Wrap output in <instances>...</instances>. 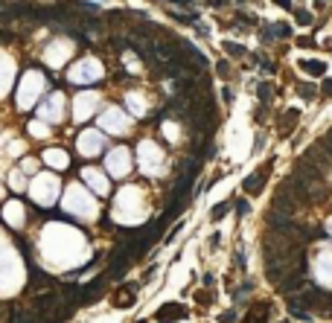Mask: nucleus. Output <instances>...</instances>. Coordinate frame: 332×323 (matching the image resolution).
Returning <instances> with one entry per match:
<instances>
[{
	"instance_id": "nucleus-1",
	"label": "nucleus",
	"mask_w": 332,
	"mask_h": 323,
	"mask_svg": "<svg viewBox=\"0 0 332 323\" xmlns=\"http://www.w3.org/2000/svg\"><path fill=\"white\" fill-rule=\"evenodd\" d=\"M268 175H271V160H268L265 166H260L254 175H248V178L242 181V189H245L248 195H260V192H262V184H265Z\"/></svg>"
},
{
	"instance_id": "nucleus-2",
	"label": "nucleus",
	"mask_w": 332,
	"mask_h": 323,
	"mask_svg": "<svg viewBox=\"0 0 332 323\" xmlns=\"http://www.w3.org/2000/svg\"><path fill=\"white\" fill-rule=\"evenodd\" d=\"M134 297H137V286L128 283V286H122V289L114 291V306L117 309H128V306H134Z\"/></svg>"
},
{
	"instance_id": "nucleus-3",
	"label": "nucleus",
	"mask_w": 332,
	"mask_h": 323,
	"mask_svg": "<svg viewBox=\"0 0 332 323\" xmlns=\"http://www.w3.org/2000/svg\"><path fill=\"white\" fill-rule=\"evenodd\" d=\"M297 119H300V111H297V108H289V111L280 117V122H277L280 137H286L289 131H295V128H297Z\"/></svg>"
},
{
	"instance_id": "nucleus-4",
	"label": "nucleus",
	"mask_w": 332,
	"mask_h": 323,
	"mask_svg": "<svg viewBox=\"0 0 332 323\" xmlns=\"http://www.w3.org/2000/svg\"><path fill=\"white\" fill-rule=\"evenodd\" d=\"M181 321V318H187V309L181 306V303H166V306H160L157 309V321Z\"/></svg>"
},
{
	"instance_id": "nucleus-5",
	"label": "nucleus",
	"mask_w": 332,
	"mask_h": 323,
	"mask_svg": "<svg viewBox=\"0 0 332 323\" xmlns=\"http://www.w3.org/2000/svg\"><path fill=\"white\" fill-rule=\"evenodd\" d=\"M268 315H271V306L268 303H254V309L242 318V323H265Z\"/></svg>"
},
{
	"instance_id": "nucleus-6",
	"label": "nucleus",
	"mask_w": 332,
	"mask_h": 323,
	"mask_svg": "<svg viewBox=\"0 0 332 323\" xmlns=\"http://www.w3.org/2000/svg\"><path fill=\"white\" fill-rule=\"evenodd\" d=\"M9 323H38L32 309H23V306H12V318Z\"/></svg>"
},
{
	"instance_id": "nucleus-7",
	"label": "nucleus",
	"mask_w": 332,
	"mask_h": 323,
	"mask_svg": "<svg viewBox=\"0 0 332 323\" xmlns=\"http://www.w3.org/2000/svg\"><path fill=\"white\" fill-rule=\"evenodd\" d=\"M297 289H303V274H300V271H297V274H289L286 283H280V291H283V294L297 291Z\"/></svg>"
},
{
	"instance_id": "nucleus-8",
	"label": "nucleus",
	"mask_w": 332,
	"mask_h": 323,
	"mask_svg": "<svg viewBox=\"0 0 332 323\" xmlns=\"http://www.w3.org/2000/svg\"><path fill=\"white\" fill-rule=\"evenodd\" d=\"M300 70H306L309 76H324V70H327V64L324 61H300Z\"/></svg>"
},
{
	"instance_id": "nucleus-9",
	"label": "nucleus",
	"mask_w": 332,
	"mask_h": 323,
	"mask_svg": "<svg viewBox=\"0 0 332 323\" xmlns=\"http://www.w3.org/2000/svg\"><path fill=\"white\" fill-rule=\"evenodd\" d=\"M271 96H274L271 85H268V82H260V85H257V99H260V105H268Z\"/></svg>"
},
{
	"instance_id": "nucleus-10",
	"label": "nucleus",
	"mask_w": 332,
	"mask_h": 323,
	"mask_svg": "<svg viewBox=\"0 0 332 323\" xmlns=\"http://www.w3.org/2000/svg\"><path fill=\"white\" fill-rule=\"evenodd\" d=\"M227 210H230V204H227V201H225V204H216V207H213V213H210V219H213V221H219V219H225V216H227Z\"/></svg>"
},
{
	"instance_id": "nucleus-11",
	"label": "nucleus",
	"mask_w": 332,
	"mask_h": 323,
	"mask_svg": "<svg viewBox=\"0 0 332 323\" xmlns=\"http://www.w3.org/2000/svg\"><path fill=\"white\" fill-rule=\"evenodd\" d=\"M297 90H300V96H303V99H315V96H318L315 85H297Z\"/></svg>"
},
{
	"instance_id": "nucleus-12",
	"label": "nucleus",
	"mask_w": 332,
	"mask_h": 323,
	"mask_svg": "<svg viewBox=\"0 0 332 323\" xmlns=\"http://www.w3.org/2000/svg\"><path fill=\"white\" fill-rule=\"evenodd\" d=\"M321 149L330 154V160H332V128L327 131V134H324V137H321Z\"/></svg>"
},
{
	"instance_id": "nucleus-13",
	"label": "nucleus",
	"mask_w": 332,
	"mask_h": 323,
	"mask_svg": "<svg viewBox=\"0 0 332 323\" xmlns=\"http://www.w3.org/2000/svg\"><path fill=\"white\" fill-rule=\"evenodd\" d=\"M295 17H297V23H303V26L312 23V15H309L306 9H295Z\"/></svg>"
},
{
	"instance_id": "nucleus-14",
	"label": "nucleus",
	"mask_w": 332,
	"mask_h": 323,
	"mask_svg": "<svg viewBox=\"0 0 332 323\" xmlns=\"http://www.w3.org/2000/svg\"><path fill=\"white\" fill-rule=\"evenodd\" d=\"M222 47H225V50H227V52H230V55H242V52H245V50H242V47H239V44H233V41H225V44H222Z\"/></svg>"
},
{
	"instance_id": "nucleus-15",
	"label": "nucleus",
	"mask_w": 332,
	"mask_h": 323,
	"mask_svg": "<svg viewBox=\"0 0 332 323\" xmlns=\"http://www.w3.org/2000/svg\"><path fill=\"white\" fill-rule=\"evenodd\" d=\"M216 73H219L222 79H227V76H230V64H227V61H219V64H216Z\"/></svg>"
},
{
	"instance_id": "nucleus-16",
	"label": "nucleus",
	"mask_w": 332,
	"mask_h": 323,
	"mask_svg": "<svg viewBox=\"0 0 332 323\" xmlns=\"http://www.w3.org/2000/svg\"><path fill=\"white\" fill-rule=\"evenodd\" d=\"M236 213H239V216H248V213H251V204H248L245 198H239V201H236Z\"/></svg>"
},
{
	"instance_id": "nucleus-17",
	"label": "nucleus",
	"mask_w": 332,
	"mask_h": 323,
	"mask_svg": "<svg viewBox=\"0 0 332 323\" xmlns=\"http://www.w3.org/2000/svg\"><path fill=\"white\" fill-rule=\"evenodd\" d=\"M271 32H274L277 38H289V35H292V29H289V26H274Z\"/></svg>"
},
{
	"instance_id": "nucleus-18",
	"label": "nucleus",
	"mask_w": 332,
	"mask_h": 323,
	"mask_svg": "<svg viewBox=\"0 0 332 323\" xmlns=\"http://www.w3.org/2000/svg\"><path fill=\"white\" fill-rule=\"evenodd\" d=\"M297 47H303V50H309V47H315V41L303 35V38H297Z\"/></svg>"
},
{
	"instance_id": "nucleus-19",
	"label": "nucleus",
	"mask_w": 332,
	"mask_h": 323,
	"mask_svg": "<svg viewBox=\"0 0 332 323\" xmlns=\"http://www.w3.org/2000/svg\"><path fill=\"white\" fill-rule=\"evenodd\" d=\"M321 90H324L327 99H332V79H324V87H321Z\"/></svg>"
},
{
	"instance_id": "nucleus-20",
	"label": "nucleus",
	"mask_w": 332,
	"mask_h": 323,
	"mask_svg": "<svg viewBox=\"0 0 332 323\" xmlns=\"http://www.w3.org/2000/svg\"><path fill=\"white\" fill-rule=\"evenodd\" d=\"M233 321H236V315H233V312H225V315L219 318V323H233Z\"/></svg>"
},
{
	"instance_id": "nucleus-21",
	"label": "nucleus",
	"mask_w": 332,
	"mask_h": 323,
	"mask_svg": "<svg viewBox=\"0 0 332 323\" xmlns=\"http://www.w3.org/2000/svg\"><path fill=\"white\" fill-rule=\"evenodd\" d=\"M277 6H283V9H292V0H274Z\"/></svg>"
},
{
	"instance_id": "nucleus-22",
	"label": "nucleus",
	"mask_w": 332,
	"mask_h": 323,
	"mask_svg": "<svg viewBox=\"0 0 332 323\" xmlns=\"http://www.w3.org/2000/svg\"><path fill=\"white\" fill-rule=\"evenodd\" d=\"M137 323H146V321H137Z\"/></svg>"
}]
</instances>
